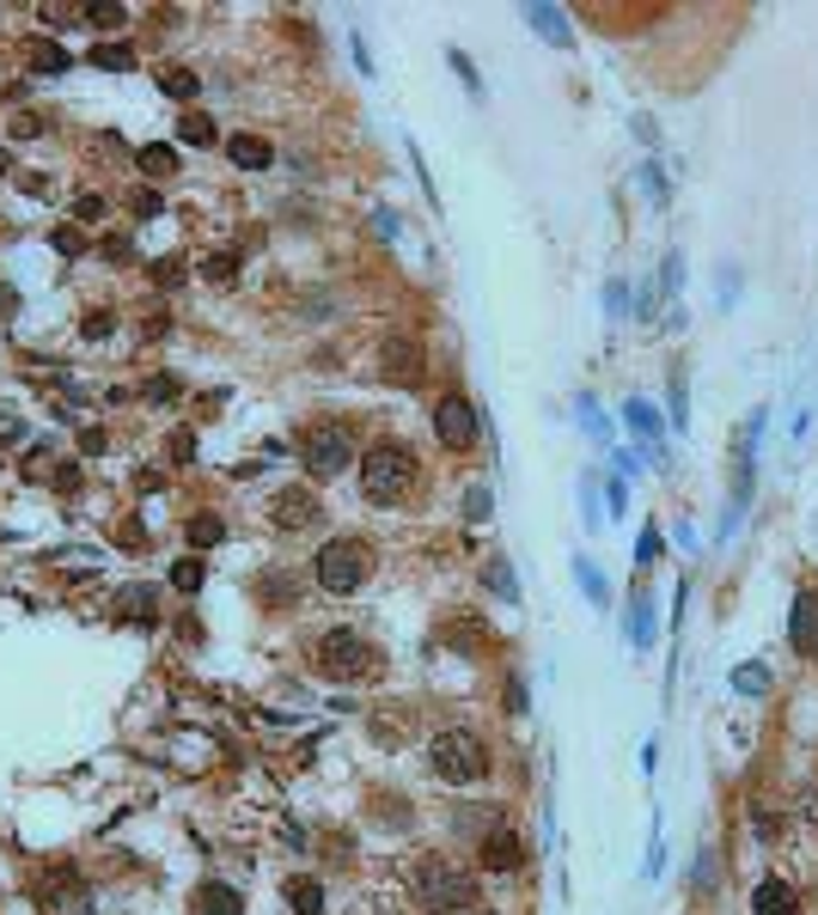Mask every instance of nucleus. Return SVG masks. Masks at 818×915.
<instances>
[{"label":"nucleus","mask_w":818,"mask_h":915,"mask_svg":"<svg viewBox=\"0 0 818 915\" xmlns=\"http://www.w3.org/2000/svg\"><path fill=\"white\" fill-rule=\"evenodd\" d=\"M409 891L428 915H483V891H476L471 866L446 861V854H422L409 861Z\"/></svg>","instance_id":"obj_1"},{"label":"nucleus","mask_w":818,"mask_h":915,"mask_svg":"<svg viewBox=\"0 0 818 915\" xmlns=\"http://www.w3.org/2000/svg\"><path fill=\"white\" fill-rule=\"evenodd\" d=\"M416 476H422V464H416V452H409L403 440H379V445L360 452V495L379 500V507L403 500L409 488H416Z\"/></svg>","instance_id":"obj_2"},{"label":"nucleus","mask_w":818,"mask_h":915,"mask_svg":"<svg viewBox=\"0 0 818 915\" xmlns=\"http://www.w3.org/2000/svg\"><path fill=\"white\" fill-rule=\"evenodd\" d=\"M428 769H434L440 782H452V787H471V782H483L488 775V745L476 739V732H464V726H446V732L428 739Z\"/></svg>","instance_id":"obj_3"},{"label":"nucleus","mask_w":818,"mask_h":915,"mask_svg":"<svg viewBox=\"0 0 818 915\" xmlns=\"http://www.w3.org/2000/svg\"><path fill=\"white\" fill-rule=\"evenodd\" d=\"M312 574H317V586L324 592L348 599V592H360L373 580V543H360V537H331V543L317 549Z\"/></svg>","instance_id":"obj_4"},{"label":"nucleus","mask_w":818,"mask_h":915,"mask_svg":"<svg viewBox=\"0 0 818 915\" xmlns=\"http://www.w3.org/2000/svg\"><path fill=\"white\" fill-rule=\"evenodd\" d=\"M300 458L312 476H343L355 464V433L336 428V421H317V428L300 433Z\"/></svg>","instance_id":"obj_5"},{"label":"nucleus","mask_w":818,"mask_h":915,"mask_svg":"<svg viewBox=\"0 0 818 915\" xmlns=\"http://www.w3.org/2000/svg\"><path fill=\"white\" fill-rule=\"evenodd\" d=\"M312 659H317V671L336 678V683H355V678H367L373 671V647L355 635V628H331V635L312 647Z\"/></svg>","instance_id":"obj_6"},{"label":"nucleus","mask_w":818,"mask_h":915,"mask_svg":"<svg viewBox=\"0 0 818 915\" xmlns=\"http://www.w3.org/2000/svg\"><path fill=\"white\" fill-rule=\"evenodd\" d=\"M422 342L409 336V330H391V336H385V348H379V373H385V385H409V391H416V385H422Z\"/></svg>","instance_id":"obj_7"},{"label":"nucleus","mask_w":818,"mask_h":915,"mask_svg":"<svg viewBox=\"0 0 818 915\" xmlns=\"http://www.w3.org/2000/svg\"><path fill=\"white\" fill-rule=\"evenodd\" d=\"M434 433H440V445H452V452H471L476 445V409H471V397H440L434 403Z\"/></svg>","instance_id":"obj_8"},{"label":"nucleus","mask_w":818,"mask_h":915,"mask_svg":"<svg viewBox=\"0 0 818 915\" xmlns=\"http://www.w3.org/2000/svg\"><path fill=\"white\" fill-rule=\"evenodd\" d=\"M37 903H43V915H86V885H79L74 866H50L37 879Z\"/></svg>","instance_id":"obj_9"},{"label":"nucleus","mask_w":818,"mask_h":915,"mask_svg":"<svg viewBox=\"0 0 818 915\" xmlns=\"http://www.w3.org/2000/svg\"><path fill=\"white\" fill-rule=\"evenodd\" d=\"M269 525H276V531H305V525H324V507H317L312 488H281V495L269 500Z\"/></svg>","instance_id":"obj_10"},{"label":"nucleus","mask_w":818,"mask_h":915,"mask_svg":"<svg viewBox=\"0 0 818 915\" xmlns=\"http://www.w3.org/2000/svg\"><path fill=\"white\" fill-rule=\"evenodd\" d=\"M476 861H483L488 873H519V866H526V842H519L507 824H495V830H483V842H476Z\"/></svg>","instance_id":"obj_11"},{"label":"nucleus","mask_w":818,"mask_h":915,"mask_svg":"<svg viewBox=\"0 0 818 915\" xmlns=\"http://www.w3.org/2000/svg\"><path fill=\"white\" fill-rule=\"evenodd\" d=\"M110 616H117V623H134V628H153L159 623V592L153 586H122L117 604H110Z\"/></svg>","instance_id":"obj_12"},{"label":"nucleus","mask_w":818,"mask_h":915,"mask_svg":"<svg viewBox=\"0 0 818 915\" xmlns=\"http://www.w3.org/2000/svg\"><path fill=\"white\" fill-rule=\"evenodd\" d=\"M788 640L800 647V654H812V647H818V599H812V592H794V604H788Z\"/></svg>","instance_id":"obj_13"},{"label":"nucleus","mask_w":818,"mask_h":915,"mask_svg":"<svg viewBox=\"0 0 818 915\" xmlns=\"http://www.w3.org/2000/svg\"><path fill=\"white\" fill-rule=\"evenodd\" d=\"M226 159H233L238 171H263L276 153H269V141H263V134H226Z\"/></svg>","instance_id":"obj_14"},{"label":"nucleus","mask_w":818,"mask_h":915,"mask_svg":"<svg viewBox=\"0 0 818 915\" xmlns=\"http://www.w3.org/2000/svg\"><path fill=\"white\" fill-rule=\"evenodd\" d=\"M752 909L757 915H794L800 897H794V885H782V879H764V885L752 891Z\"/></svg>","instance_id":"obj_15"},{"label":"nucleus","mask_w":818,"mask_h":915,"mask_svg":"<svg viewBox=\"0 0 818 915\" xmlns=\"http://www.w3.org/2000/svg\"><path fill=\"white\" fill-rule=\"evenodd\" d=\"M196 915H245V897H238L233 885H214L208 879V885L196 891Z\"/></svg>","instance_id":"obj_16"},{"label":"nucleus","mask_w":818,"mask_h":915,"mask_svg":"<svg viewBox=\"0 0 818 915\" xmlns=\"http://www.w3.org/2000/svg\"><path fill=\"white\" fill-rule=\"evenodd\" d=\"M288 903H293V915H317L324 909V885H317V879H288Z\"/></svg>","instance_id":"obj_17"},{"label":"nucleus","mask_w":818,"mask_h":915,"mask_svg":"<svg viewBox=\"0 0 818 915\" xmlns=\"http://www.w3.org/2000/svg\"><path fill=\"white\" fill-rule=\"evenodd\" d=\"M134 165H141L147 171V177H172V171H177V153H172V147H165V141H153V147H141V153H134Z\"/></svg>","instance_id":"obj_18"},{"label":"nucleus","mask_w":818,"mask_h":915,"mask_svg":"<svg viewBox=\"0 0 818 915\" xmlns=\"http://www.w3.org/2000/svg\"><path fill=\"white\" fill-rule=\"evenodd\" d=\"M233 274H238V250H208V257H202V281L233 288Z\"/></svg>","instance_id":"obj_19"},{"label":"nucleus","mask_w":818,"mask_h":915,"mask_svg":"<svg viewBox=\"0 0 818 915\" xmlns=\"http://www.w3.org/2000/svg\"><path fill=\"white\" fill-rule=\"evenodd\" d=\"M159 86L172 92L177 105H190V98H196V92H202V79L190 74V67H165V74H159Z\"/></svg>","instance_id":"obj_20"},{"label":"nucleus","mask_w":818,"mask_h":915,"mask_svg":"<svg viewBox=\"0 0 818 915\" xmlns=\"http://www.w3.org/2000/svg\"><path fill=\"white\" fill-rule=\"evenodd\" d=\"M177 134H184L190 147H214V117H202V110H184V122H177Z\"/></svg>","instance_id":"obj_21"},{"label":"nucleus","mask_w":818,"mask_h":915,"mask_svg":"<svg viewBox=\"0 0 818 915\" xmlns=\"http://www.w3.org/2000/svg\"><path fill=\"white\" fill-rule=\"evenodd\" d=\"M31 74H67V50L62 43H37L31 50Z\"/></svg>","instance_id":"obj_22"},{"label":"nucleus","mask_w":818,"mask_h":915,"mask_svg":"<svg viewBox=\"0 0 818 915\" xmlns=\"http://www.w3.org/2000/svg\"><path fill=\"white\" fill-rule=\"evenodd\" d=\"M226 537V525H220V513H196V519H190V543L196 549H208V543H220Z\"/></svg>","instance_id":"obj_23"},{"label":"nucleus","mask_w":818,"mask_h":915,"mask_svg":"<svg viewBox=\"0 0 818 915\" xmlns=\"http://www.w3.org/2000/svg\"><path fill=\"white\" fill-rule=\"evenodd\" d=\"M93 62H98V67H117V74H122V67H129L134 55H129V43H98Z\"/></svg>","instance_id":"obj_24"},{"label":"nucleus","mask_w":818,"mask_h":915,"mask_svg":"<svg viewBox=\"0 0 818 915\" xmlns=\"http://www.w3.org/2000/svg\"><path fill=\"white\" fill-rule=\"evenodd\" d=\"M153 281H159V288H184V257H159L153 262Z\"/></svg>","instance_id":"obj_25"},{"label":"nucleus","mask_w":818,"mask_h":915,"mask_svg":"<svg viewBox=\"0 0 818 915\" xmlns=\"http://www.w3.org/2000/svg\"><path fill=\"white\" fill-rule=\"evenodd\" d=\"M172 586H177V592H196V586H202V562H196V556H184V562L172 568Z\"/></svg>","instance_id":"obj_26"},{"label":"nucleus","mask_w":818,"mask_h":915,"mask_svg":"<svg viewBox=\"0 0 818 915\" xmlns=\"http://www.w3.org/2000/svg\"><path fill=\"white\" fill-rule=\"evenodd\" d=\"M733 683H740V690H745V696H764V690H769V678H764V666H740V678H733Z\"/></svg>","instance_id":"obj_27"},{"label":"nucleus","mask_w":818,"mask_h":915,"mask_svg":"<svg viewBox=\"0 0 818 915\" xmlns=\"http://www.w3.org/2000/svg\"><path fill=\"white\" fill-rule=\"evenodd\" d=\"M464 513H471V525L488 519V488H471V500H464Z\"/></svg>","instance_id":"obj_28"},{"label":"nucleus","mask_w":818,"mask_h":915,"mask_svg":"<svg viewBox=\"0 0 818 915\" xmlns=\"http://www.w3.org/2000/svg\"><path fill=\"white\" fill-rule=\"evenodd\" d=\"M629 421H635V428H642V433H654V428H660V416H654V409H647V403H629Z\"/></svg>","instance_id":"obj_29"},{"label":"nucleus","mask_w":818,"mask_h":915,"mask_svg":"<svg viewBox=\"0 0 818 915\" xmlns=\"http://www.w3.org/2000/svg\"><path fill=\"white\" fill-rule=\"evenodd\" d=\"M86 19H93L98 31H110V25H122V7H93V13H86Z\"/></svg>","instance_id":"obj_30"},{"label":"nucleus","mask_w":818,"mask_h":915,"mask_svg":"<svg viewBox=\"0 0 818 915\" xmlns=\"http://www.w3.org/2000/svg\"><path fill=\"white\" fill-rule=\"evenodd\" d=\"M257 592H263L269 604H288V599H293V586H288V580H263V586H257Z\"/></svg>","instance_id":"obj_31"},{"label":"nucleus","mask_w":818,"mask_h":915,"mask_svg":"<svg viewBox=\"0 0 818 915\" xmlns=\"http://www.w3.org/2000/svg\"><path fill=\"white\" fill-rule=\"evenodd\" d=\"M488 586H495V592H507V599H514V574H507V568H502V562L488 568Z\"/></svg>","instance_id":"obj_32"},{"label":"nucleus","mask_w":818,"mask_h":915,"mask_svg":"<svg viewBox=\"0 0 818 915\" xmlns=\"http://www.w3.org/2000/svg\"><path fill=\"white\" fill-rule=\"evenodd\" d=\"M105 257H117V262L134 257V238H105Z\"/></svg>","instance_id":"obj_33"},{"label":"nucleus","mask_w":818,"mask_h":915,"mask_svg":"<svg viewBox=\"0 0 818 915\" xmlns=\"http://www.w3.org/2000/svg\"><path fill=\"white\" fill-rule=\"evenodd\" d=\"M98 208H105L98 196H79V202H74V214H79V220H98Z\"/></svg>","instance_id":"obj_34"},{"label":"nucleus","mask_w":818,"mask_h":915,"mask_svg":"<svg viewBox=\"0 0 818 915\" xmlns=\"http://www.w3.org/2000/svg\"><path fill=\"white\" fill-rule=\"evenodd\" d=\"M7 165H13V159H7V147H0V171H7Z\"/></svg>","instance_id":"obj_35"}]
</instances>
